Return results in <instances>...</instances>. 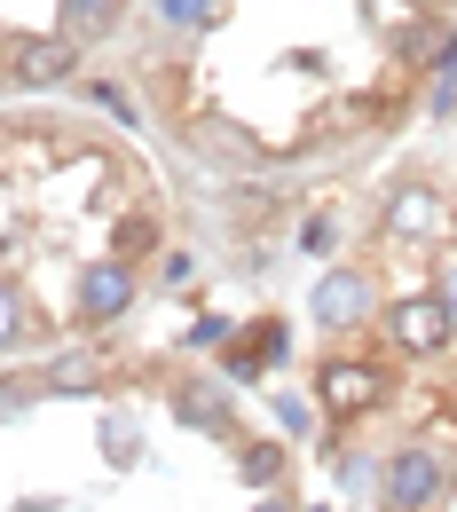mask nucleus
Segmentation results:
<instances>
[{"label":"nucleus","mask_w":457,"mask_h":512,"mask_svg":"<svg viewBox=\"0 0 457 512\" xmlns=\"http://www.w3.org/2000/svg\"><path fill=\"white\" fill-rule=\"evenodd\" d=\"M190 347L205 355V347H229V316H205V323H190Z\"/></svg>","instance_id":"2eb2a0df"},{"label":"nucleus","mask_w":457,"mask_h":512,"mask_svg":"<svg viewBox=\"0 0 457 512\" xmlns=\"http://www.w3.org/2000/svg\"><path fill=\"white\" fill-rule=\"evenodd\" d=\"M253 512H292V505H284V497H276V489H268V497H261V505H253Z\"/></svg>","instance_id":"a211bd4d"},{"label":"nucleus","mask_w":457,"mask_h":512,"mask_svg":"<svg viewBox=\"0 0 457 512\" xmlns=\"http://www.w3.org/2000/svg\"><path fill=\"white\" fill-rule=\"evenodd\" d=\"M284 347H292V339H284V323H253V339H245V355H253V363H284Z\"/></svg>","instance_id":"ddd939ff"},{"label":"nucleus","mask_w":457,"mask_h":512,"mask_svg":"<svg viewBox=\"0 0 457 512\" xmlns=\"http://www.w3.org/2000/svg\"><path fill=\"white\" fill-rule=\"evenodd\" d=\"M308 316H316V323H331V331L363 323V316H371V284H363V276H347V268H331L324 284L308 292Z\"/></svg>","instance_id":"39448f33"},{"label":"nucleus","mask_w":457,"mask_h":512,"mask_svg":"<svg viewBox=\"0 0 457 512\" xmlns=\"http://www.w3.org/2000/svg\"><path fill=\"white\" fill-rule=\"evenodd\" d=\"M119 32V0H64V40L87 48V40H111Z\"/></svg>","instance_id":"0eeeda50"},{"label":"nucleus","mask_w":457,"mask_h":512,"mask_svg":"<svg viewBox=\"0 0 457 512\" xmlns=\"http://www.w3.org/2000/svg\"><path fill=\"white\" fill-rule=\"evenodd\" d=\"M316 394H324V410H331V418H363V410H379L387 379H379L371 363H324Z\"/></svg>","instance_id":"7ed1b4c3"},{"label":"nucleus","mask_w":457,"mask_h":512,"mask_svg":"<svg viewBox=\"0 0 457 512\" xmlns=\"http://www.w3.org/2000/svg\"><path fill=\"white\" fill-rule=\"evenodd\" d=\"M8 71H16L24 87H64L71 71H79V48H71V40H16V48H8Z\"/></svg>","instance_id":"423d86ee"},{"label":"nucleus","mask_w":457,"mask_h":512,"mask_svg":"<svg viewBox=\"0 0 457 512\" xmlns=\"http://www.w3.org/2000/svg\"><path fill=\"white\" fill-rule=\"evenodd\" d=\"M434 489H442V457H434V449H394L387 505L394 512H418V505H434Z\"/></svg>","instance_id":"20e7f679"},{"label":"nucleus","mask_w":457,"mask_h":512,"mask_svg":"<svg viewBox=\"0 0 457 512\" xmlns=\"http://www.w3.org/2000/svg\"><path fill=\"white\" fill-rule=\"evenodd\" d=\"M237 465H245V481H253V489H276V473H284V449L261 442V449H245Z\"/></svg>","instance_id":"9d476101"},{"label":"nucleus","mask_w":457,"mask_h":512,"mask_svg":"<svg viewBox=\"0 0 457 512\" xmlns=\"http://www.w3.org/2000/svg\"><path fill=\"white\" fill-rule=\"evenodd\" d=\"M442 308H450V323H457V260L442 268Z\"/></svg>","instance_id":"f3484780"},{"label":"nucleus","mask_w":457,"mask_h":512,"mask_svg":"<svg viewBox=\"0 0 457 512\" xmlns=\"http://www.w3.org/2000/svg\"><path fill=\"white\" fill-rule=\"evenodd\" d=\"M221 418H229L221 394H190V402H182V426H221Z\"/></svg>","instance_id":"4468645a"},{"label":"nucleus","mask_w":457,"mask_h":512,"mask_svg":"<svg viewBox=\"0 0 457 512\" xmlns=\"http://www.w3.org/2000/svg\"><path fill=\"white\" fill-rule=\"evenodd\" d=\"M394 347H410V355H442L450 347V308H442V292H418V300H394Z\"/></svg>","instance_id":"f03ea898"},{"label":"nucleus","mask_w":457,"mask_h":512,"mask_svg":"<svg viewBox=\"0 0 457 512\" xmlns=\"http://www.w3.org/2000/svg\"><path fill=\"white\" fill-rule=\"evenodd\" d=\"M387 229H402V237H434V229H442L434 190H394L387 197Z\"/></svg>","instance_id":"6e6552de"},{"label":"nucleus","mask_w":457,"mask_h":512,"mask_svg":"<svg viewBox=\"0 0 457 512\" xmlns=\"http://www.w3.org/2000/svg\"><path fill=\"white\" fill-rule=\"evenodd\" d=\"M134 308V268L127 260H87L79 268V323H111Z\"/></svg>","instance_id":"f257e3e1"},{"label":"nucleus","mask_w":457,"mask_h":512,"mask_svg":"<svg viewBox=\"0 0 457 512\" xmlns=\"http://www.w3.org/2000/svg\"><path fill=\"white\" fill-rule=\"evenodd\" d=\"M111 457H119V465H134V434H127V418H111Z\"/></svg>","instance_id":"dca6fc26"},{"label":"nucleus","mask_w":457,"mask_h":512,"mask_svg":"<svg viewBox=\"0 0 457 512\" xmlns=\"http://www.w3.org/2000/svg\"><path fill=\"white\" fill-rule=\"evenodd\" d=\"M24 323H32L24 292H16V284H0V347H16V339H24Z\"/></svg>","instance_id":"f8f14e48"},{"label":"nucleus","mask_w":457,"mask_h":512,"mask_svg":"<svg viewBox=\"0 0 457 512\" xmlns=\"http://www.w3.org/2000/svg\"><path fill=\"white\" fill-rule=\"evenodd\" d=\"M95 371H103L95 355H64V363L48 371V394H87V386H95Z\"/></svg>","instance_id":"1a4fd4ad"},{"label":"nucleus","mask_w":457,"mask_h":512,"mask_svg":"<svg viewBox=\"0 0 457 512\" xmlns=\"http://www.w3.org/2000/svg\"><path fill=\"white\" fill-rule=\"evenodd\" d=\"M150 8H158L166 24H182V32H190V24H213V16H221V0H150Z\"/></svg>","instance_id":"9b49d317"}]
</instances>
